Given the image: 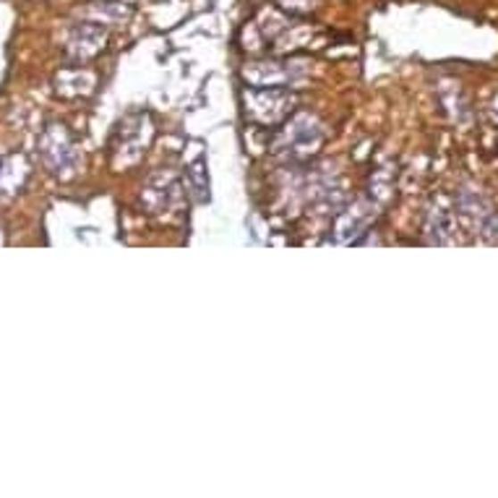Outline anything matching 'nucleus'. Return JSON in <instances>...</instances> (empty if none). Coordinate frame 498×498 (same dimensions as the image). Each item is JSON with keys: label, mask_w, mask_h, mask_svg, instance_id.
Returning <instances> with one entry per match:
<instances>
[{"label": "nucleus", "mask_w": 498, "mask_h": 498, "mask_svg": "<svg viewBox=\"0 0 498 498\" xmlns=\"http://www.w3.org/2000/svg\"><path fill=\"white\" fill-rule=\"evenodd\" d=\"M277 3L290 8V11H308L313 5V0H277Z\"/></svg>", "instance_id": "f257e3e1"}]
</instances>
